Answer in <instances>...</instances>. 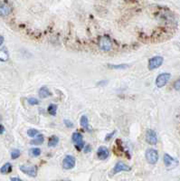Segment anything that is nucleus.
I'll return each instance as SVG.
<instances>
[{"label":"nucleus","mask_w":180,"mask_h":181,"mask_svg":"<svg viewBox=\"0 0 180 181\" xmlns=\"http://www.w3.org/2000/svg\"><path fill=\"white\" fill-rule=\"evenodd\" d=\"M5 41V38H4V36H2V35H0V46L3 44V43Z\"/></svg>","instance_id":"obj_31"},{"label":"nucleus","mask_w":180,"mask_h":181,"mask_svg":"<svg viewBox=\"0 0 180 181\" xmlns=\"http://www.w3.org/2000/svg\"><path fill=\"white\" fill-rule=\"evenodd\" d=\"M163 62H164V59H163L162 56H157L150 58L149 61V64H148L149 70L152 71V70L158 69V67H160L162 65Z\"/></svg>","instance_id":"obj_4"},{"label":"nucleus","mask_w":180,"mask_h":181,"mask_svg":"<svg viewBox=\"0 0 180 181\" xmlns=\"http://www.w3.org/2000/svg\"><path fill=\"white\" fill-rule=\"evenodd\" d=\"M130 170H131V167H129V166H128L127 164H125L124 162H122V161H119L115 165V167H113L112 174L114 175V174L120 173L121 171H130Z\"/></svg>","instance_id":"obj_11"},{"label":"nucleus","mask_w":180,"mask_h":181,"mask_svg":"<svg viewBox=\"0 0 180 181\" xmlns=\"http://www.w3.org/2000/svg\"><path fill=\"white\" fill-rule=\"evenodd\" d=\"M4 132H5V127L2 125V124H0V135L3 134Z\"/></svg>","instance_id":"obj_29"},{"label":"nucleus","mask_w":180,"mask_h":181,"mask_svg":"<svg viewBox=\"0 0 180 181\" xmlns=\"http://www.w3.org/2000/svg\"><path fill=\"white\" fill-rule=\"evenodd\" d=\"M110 156V150L107 147L101 146L97 150V157L99 159H106Z\"/></svg>","instance_id":"obj_12"},{"label":"nucleus","mask_w":180,"mask_h":181,"mask_svg":"<svg viewBox=\"0 0 180 181\" xmlns=\"http://www.w3.org/2000/svg\"><path fill=\"white\" fill-rule=\"evenodd\" d=\"M12 6L7 2H0V16H6L11 14Z\"/></svg>","instance_id":"obj_10"},{"label":"nucleus","mask_w":180,"mask_h":181,"mask_svg":"<svg viewBox=\"0 0 180 181\" xmlns=\"http://www.w3.org/2000/svg\"><path fill=\"white\" fill-rule=\"evenodd\" d=\"M145 157H146V159L147 161L151 164V165H155L158 161V152L157 150H154V149H149L146 154H145Z\"/></svg>","instance_id":"obj_2"},{"label":"nucleus","mask_w":180,"mask_h":181,"mask_svg":"<svg viewBox=\"0 0 180 181\" xmlns=\"http://www.w3.org/2000/svg\"><path fill=\"white\" fill-rule=\"evenodd\" d=\"M164 163L167 169L175 168L178 165V160L177 158H174L169 154H164Z\"/></svg>","instance_id":"obj_7"},{"label":"nucleus","mask_w":180,"mask_h":181,"mask_svg":"<svg viewBox=\"0 0 180 181\" xmlns=\"http://www.w3.org/2000/svg\"><path fill=\"white\" fill-rule=\"evenodd\" d=\"M99 47L100 50L105 51V52L111 51L112 49V42H111V38L107 35H103L102 37H100L99 41Z\"/></svg>","instance_id":"obj_1"},{"label":"nucleus","mask_w":180,"mask_h":181,"mask_svg":"<svg viewBox=\"0 0 180 181\" xmlns=\"http://www.w3.org/2000/svg\"><path fill=\"white\" fill-rule=\"evenodd\" d=\"M11 171H12V165H11V163H9V162L6 163L4 166H2L1 168H0V172H1V174H3V175L8 174V173H10Z\"/></svg>","instance_id":"obj_15"},{"label":"nucleus","mask_w":180,"mask_h":181,"mask_svg":"<svg viewBox=\"0 0 180 181\" xmlns=\"http://www.w3.org/2000/svg\"><path fill=\"white\" fill-rule=\"evenodd\" d=\"M171 78V74L168 73V72H163V73H160L157 79H156V86L158 88H162L166 85L169 79Z\"/></svg>","instance_id":"obj_5"},{"label":"nucleus","mask_w":180,"mask_h":181,"mask_svg":"<svg viewBox=\"0 0 180 181\" xmlns=\"http://www.w3.org/2000/svg\"><path fill=\"white\" fill-rule=\"evenodd\" d=\"M20 170L27 175L29 177L35 178L37 176V167L36 166H27V165H22L19 167Z\"/></svg>","instance_id":"obj_6"},{"label":"nucleus","mask_w":180,"mask_h":181,"mask_svg":"<svg viewBox=\"0 0 180 181\" xmlns=\"http://www.w3.org/2000/svg\"><path fill=\"white\" fill-rule=\"evenodd\" d=\"M41 150L38 149V148H33L29 150V154L32 156V157H35V158H37L41 155Z\"/></svg>","instance_id":"obj_21"},{"label":"nucleus","mask_w":180,"mask_h":181,"mask_svg":"<svg viewBox=\"0 0 180 181\" xmlns=\"http://www.w3.org/2000/svg\"><path fill=\"white\" fill-rule=\"evenodd\" d=\"M57 109H58V107L56 104H54V103L50 104L48 107V113L52 116H55L56 113H57Z\"/></svg>","instance_id":"obj_20"},{"label":"nucleus","mask_w":180,"mask_h":181,"mask_svg":"<svg viewBox=\"0 0 180 181\" xmlns=\"http://www.w3.org/2000/svg\"><path fill=\"white\" fill-rule=\"evenodd\" d=\"M72 140L74 142V145H75V148L81 151L83 148L85 147V143L83 141V135L80 133V132H74L72 136Z\"/></svg>","instance_id":"obj_3"},{"label":"nucleus","mask_w":180,"mask_h":181,"mask_svg":"<svg viewBox=\"0 0 180 181\" xmlns=\"http://www.w3.org/2000/svg\"><path fill=\"white\" fill-rule=\"evenodd\" d=\"M38 95H39V97L41 98V99H45V98H48L50 97V96H52V93L49 91L48 87L43 86V87L40 88V90H39V92H38Z\"/></svg>","instance_id":"obj_13"},{"label":"nucleus","mask_w":180,"mask_h":181,"mask_svg":"<svg viewBox=\"0 0 180 181\" xmlns=\"http://www.w3.org/2000/svg\"><path fill=\"white\" fill-rule=\"evenodd\" d=\"M64 122H65V125L67 126V127H69V128H72L73 126V123L72 121H64Z\"/></svg>","instance_id":"obj_28"},{"label":"nucleus","mask_w":180,"mask_h":181,"mask_svg":"<svg viewBox=\"0 0 180 181\" xmlns=\"http://www.w3.org/2000/svg\"><path fill=\"white\" fill-rule=\"evenodd\" d=\"M21 156V151L19 150H13L11 151V158L12 159H16Z\"/></svg>","instance_id":"obj_22"},{"label":"nucleus","mask_w":180,"mask_h":181,"mask_svg":"<svg viewBox=\"0 0 180 181\" xmlns=\"http://www.w3.org/2000/svg\"><path fill=\"white\" fill-rule=\"evenodd\" d=\"M174 89L176 91H180V79L177 80L174 84Z\"/></svg>","instance_id":"obj_25"},{"label":"nucleus","mask_w":180,"mask_h":181,"mask_svg":"<svg viewBox=\"0 0 180 181\" xmlns=\"http://www.w3.org/2000/svg\"><path fill=\"white\" fill-rule=\"evenodd\" d=\"M92 150V146L91 145H87L84 147V152L87 153V152H90Z\"/></svg>","instance_id":"obj_27"},{"label":"nucleus","mask_w":180,"mask_h":181,"mask_svg":"<svg viewBox=\"0 0 180 181\" xmlns=\"http://www.w3.org/2000/svg\"><path fill=\"white\" fill-rule=\"evenodd\" d=\"M64 181H71V180H64Z\"/></svg>","instance_id":"obj_32"},{"label":"nucleus","mask_w":180,"mask_h":181,"mask_svg":"<svg viewBox=\"0 0 180 181\" xmlns=\"http://www.w3.org/2000/svg\"><path fill=\"white\" fill-rule=\"evenodd\" d=\"M129 65V64H108L107 67L110 68V69H120V70H123L128 68Z\"/></svg>","instance_id":"obj_19"},{"label":"nucleus","mask_w":180,"mask_h":181,"mask_svg":"<svg viewBox=\"0 0 180 181\" xmlns=\"http://www.w3.org/2000/svg\"><path fill=\"white\" fill-rule=\"evenodd\" d=\"M58 143H59V138H58L57 136H55V135H54V136L50 137V139H49V141H48V147L54 148V147H56V146H57Z\"/></svg>","instance_id":"obj_17"},{"label":"nucleus","mask_w":180,"mask_h":181,"mask_svg":"<svg viewBox=\"0 0 180 181\" xmlns=\"http://www.w3.org/2000/svg\"><path fill=\"white\" fill-rule=\"evenodd\" d=\"M115 133H116V130L112 131L111 134H108V135L106 136V138H105V140H106V141H109V139H111V138H112V136L115 135Z\"/></svg>","instance_id":"obj_26"},{"label":"nucleus","mask_w":180,"mask_h":181,"mask_svg":"<svg viewBox=\"0 0 180 181\" xmlns=\"http://www.w3.org/2000/svg\"><path fill=\"white\" fill-rule=\"evenodd\" d=\"M9 59V54L6 49V47H2L0 49V61L1 62H6Z\"/></svg>","instance_id":"obj_14"},{"label":"nucleus","mask_w":180,"mask_h":181,"mask_svg":"<svg viewBox=\"0 0 180 181\" xmlns=\"http://www.w3.org/2000/svg\"><path fill=\"white\" fill-rule=\"evenodd\" d=\"M28 103L30 105L34 106V105H38L40 103V101L37 99H35V98H30V99H28Z\"/></svg>","instance_id":"obj_24"},{"label":"nucleus","mask_w":180,"mask_h":181,"mask_svg":"<svg viewBox=\"0 0 180 181\" xmlns=\"http://www.w3.org/2000/svg\"><path fill=\"white\" fill-rule=\"evenodd\" d=\"M75 163H76L75 158L72 155H67L63 160V167L66 170H70L75 167Z\"/></svg>","instance_id":"obj_8"},{"label":"nucleus","mask_w":180,"mask_h":181,"mask_svg":"<svg viewBox=\"0 0 180 181\" xmlns=\"http://www.w3.org/2000/svg\"><path fill=\"white\" fill-rule=\"evenodd\" d=\"M38 133H39V132H38V130H35V129H29V130H27V135L29 136V137H31V138L35 137Z\"/></svg>","instance_id":"obj_23"},{"label":"nucleus","mask_w":180,"mask_h":181,"mask_svg":"<svg viewBox=\"0 0 180 181\" xmlns=\"http://www.w3.org/2000/svg\"><path fill=\"white\" fill-rule=\"evenodd\" d=\"M10 179H11V181H24L19 178H11Z\"/></svg>","instance_id":"obj_30"},{"label":"nucleus","mask_w":180,"mask_h":181,"mask_svg":"<svg viewBox=\"0 0 180 181\" xmlns=\"http://www.w3.org/2000/svg\"><path fill=\"white\" fill-rule=\"evenodd\" d=\"M146 141L149 145H156L158 143V135L154 130L149 129L146 131Z\"/></svg>","instance_id":"obj_9"},{"label":"nucleus","mask_w":180,"mask_h":181,"mask_svg":"<svg viewBox=\"0 0 180 181\" xmlns=\"http://www.w3.org/2000/svg\"><path fill=\"white\" fill-rule=\"evenodd\" d=\"M43 141H44L43 135V134H39L37 136V138H35V139H34L33 140L30 141V144L31 145H42L43 143Z\"/></svg>","instance_id":"obj_16"},{"label":"nucleus","mask_w":180,"mask_h":181,"mask_svg":"<svg viewBox=\"0 0 180 181\" xmlns=\"http://www.w3.org/2000/svg\"><path fill=\"white\" fill-rule=\"evenodd\" d=\"M80 124H81V126H82L83 128L86 129V130L89 129V120H88V118H87L86 115H83V116L81 117Z\"/></svg>","instance_id":"obj_18"}]
</instances>
